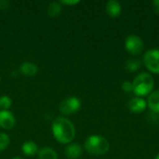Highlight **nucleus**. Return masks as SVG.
<instances>
[{
  "instance_id": "nucleus-1",
  "label": "nucleus",
  "mask_w": 159,
  "mask_h": 159,
  "mask_svg": "<svg viewBox=\"0 0 159 159\" xmlns=\"http://www.w3.org/2000/svg\"><path fill=\"white\" fill-rule=\"evenodd\" d=\"M51 129L56 141L62 144L71 143L75 137L74 124L63 116H59L53 120Z\"/></svg>"
},
{
  "instance_id": "nucleus-2",
  "label": "nucleus",
  "mask_w": 159,
  "mask_h": 159,
  "mask_svg": "<svg viewBox=\"0 0 159 159\" xmlns=\"http://www.w3.org/2000/svg\"><path fill=\"white\" fill-rule=\"evenodd\" d=\"M132 92L137 97L143 98L144 96H149L153 92L155 87V79L152 75L143 72L134 78V80L132 81Z\"/></svg>"
},
{
  "instance_id": "nucleus-3",
  "label": "nucleus",
  "mask_w": 159,
  "mask_h": 159,
  "mask_svg": "<svg viewBox=\"0 0 159 159\" xmlns=\"http://www.w3.org/2000/svg\"><path fill=\"white\" fill-rule=\"evenodd\" d=\"M84 148L89 154L92 156H103L109 151L110 143L104 137L99 135H91L86 140Z\"/></svg>"
},
{
  "instance_id": "nucleus-4",
  "label": "nucleus",
  "mask_w": 159,
  "mask_h": 159,
  "mask_svg": "<svg viewBox=\"0 0 159 159\" xmlns=\"http://www.w3.org/2000/svg\"><path fill=\"white\" fill-rule=\"evenodd\" d=\"M143 64L153 74H159V49H148L143 55Z\"/></svg>"
},
{
  "instance_id": "nucleus-5",
  "label": "nucleus",
  "mask_w": 159,
  "mask_h": 159,
  "mask_svg": "<svg viewBox=\"0 0 159 159\" xmlns=\"http://www.w3.org/2000/svg\"><path fill=\"white\" fill-rule=\"evenodd\" d=\"M81 108V102L76 97H70L61 102L59 105L60 112L64 116H71L78 112Z\"/></svg>"
},
{
  "instance_id": "nucleus-6",
  "label": "nucleus",
  "mask_w": 159,
  "mask_h": 159,
  "mask_svg": "<svg viewBox=\"0 0 159 159\" xmlns=\"http://www.w3.org/2000/svg\"><path fill=\"white\" fill-rule=\"evenodd\" d=\"M125 48L129 53L137 56L143 52L144 45L140 36L136 34H129L125 40Z\"/></svg>"
},
{
  "instance_id": "nucleus-7",
  "label": "nucleus",
  "mask_w": 159,
  "mask_h": 159,
  "mask_svg": "<svg viewBox=\"0 0 159 159\" xmlns=\"http://www.w3.org/2000/svg\"><path fill=\"white\" fill-rule=\"evenodd\" d=\"M129 110L133 114H141L144 112L147 107V102L141 97H134L132 98L128 104Z\"/></svg>"
},
{
  "instance_id": "nucleus-8",
  "label": "nucleus",
  "mask_w": 159,
  "mask_h": 159,
  "mask_svg": "<svg viewBox=\"0 0 159 159\" xmlns=\"http://www.w3.org/2000/svg\"><path fill=\"white\" fill-rule=\"evenodd\" d=\"M16 124L15 116L8 110L0 111V127L4 129H11Z\"/></svg>"
},
{
  "instance_id": "nucleus-9",
  "label": "nucleus",
  "mask_w": 159,
  "mask_h": 159,
  "mask_svg": "<svg viewBox=\"0 0 159 159\" xmlns=\"http://www.w3.org/2000/svg\"><path fill=\"white\" fill-rule=\"evenodd\" d=\"M105 10H106V13L110 17L117 18L122 12V7H121V5H120V3L118 1L110 0V1H108L106 3Z\"/></svg>"
},
{
  "instance_id": "nucleus-10",
  "label": "nucleus",
  "mask_w": 159,
  "mask_h": 159,
  "mask_svg": "<svg viewBox=\"0 0 159 159\" xmlns=\"http://www.w3.org/2000/svg\"><path fill=\"white\" fill-rule=\"evenodd\" d=\"M65 156L68 159L79 158L83 154V149L79 144L76 143H69L65 148Z\"/></svg>"
},
{
  "instance_id": "nucleus-11",
  "label": "nucleus",
  "mask_w": 159,
  "mask_h": 159,
  "mask_svg": "<svg viewBox=\"0 0 159 159\" xmlns=\"http://www.w3.org/2000/svg\"><path fill=\"white\" fill-rule=\"evenodd\" d=\"M147 106L154 113L159 114V89L153 91L147 99Z\"/></svg>"
},
{
  "instance_id": "nucleus-12",
  "label": "nucleus",
  "mask_w": 159,
  "mask_h": 159,
  "mask_svg": "<svg viewBox=\"0 0 159 159\" xmlns=\"http://www.w3.org/2000/svg\"><path fill=\"white\" fill-rule=\"evenodd\" d=\"M37 71H38L37 65L33 62L26 61L20 65V72L26 76H33L37 73Z\"/></svg>"
},
{
  "instance_id": "nucleus-13",
  "label": "nucleus",
  "mask_w": 159,
  "mask_h": 159,
  "mask_svg": "<svg viewBox=\"0 0 159 159\" xmlns=\"http://www.w3.org/2000/svg\"><path fill=\"white\" fill-rule=\"evenodd\" d=\"M21 151L23 152V154L25 156L28 157H33L34 156L36 153H38V147L37 144L34 142L32 141H28L26 143H24L21 146Z\"/></svg>"
},
{
  "instance_id": "nucleus-14",
  "label": "nucleus",
  "mask_w": 159,
  "mask_h": 159,
  "mask_svg": "<svg viewBox=\"0 0 159 159\" xmlns=\"http://www.w3.org/2000/svg\"><path fill=\"white\" fill-rule=\"evenodd\" d=\"M39 159H58L57 153L50 147H43L38 151Z\"/></svg>"
},
{
  "instance_id": "nucleus-15",
  "label": "nucleus",
  "mask_w": 159,
  "mask_h": 159,
  "mask_svg": "<svg viewBox=\"0 0 159 159\" xmlns=\"http://www.w3.org/2000/svg\"><path fill=\"white\" fill-rule=\"evenodd\" d=\"M142 67V61L137 58H130L125 63V68L129 72H136Z\"/></svg>"
},
{
  "instance_id": "nucleus-16",
  "label": "nucleus",
  "mask_w": 159,
  "mask_h": 159,
  "mask_svg": "<svg viewBox=\"0 0 159 159\" xmlns=\"http://www.w3.org/2000/svg\"><path fill=\"white\" fill-rule=\"evenodd\" d=\"M61 10H62V7L60 2H52L48 5V14L50 17H57L61 14Z\"/></svg>"
},
{
  "instance_id": "nucleus-17",
  "label": "nucleus",
  "mask_w": 159,
  "mask_h": 159,
  "mask_svg": "<svg viewBox=\"0 0 159 159\" xmlns=\"http://www.w3.org/2000/svg\"><path fill=\"white\" fill-rule=\"evenodd\" d=\"M11 104H12V101L8 96L4 95V96L0 97V109H1V111L8 110L11 107Z\"/></svg>"
},
{
  "instance_id": "nucleus-18",
  "label": "nucleus",
  "mask_w": 159,
  "mask_h": 159,
  "mask_svg": "<svg viewBox=\"0 0 159 159\" xmlns=\"http://www.w3.org/2000/svg\"><path fill=\"white\" fill-rule=\"evenodd\" d=\"M9 142H10V139L8 135L4 132H0V152L7 149V147L9 144Z\"/></svg>"
},
{
  "instance_id": "nucleus-19",
  "label": "nucleus",
  "mask_w": 159,
  "mask_h": 159,
  "mask_svg": "<svg viewBox=\"0 0 159 159\" xmlns=\"http://www.w3.org/2000/svg\"><path fill=\"white\" fill-rule=\"evenodd\" d=\"M122 89L126 92H132L133 91V86H132V82L129 81H125L122 84Z\"/></svg>"
},
{
  "instance_id": "nucleus-20",
  "label": "nucleus",
  "mask_w": 159,
  "mask_h": 159,
  "mask_svg": "<svg viewBox=\"0 0 159 159\" xmlns=\"http://www.w3.org/2000/svg\"><path fill=\"white\" fill-rule=\"evenodd\" d=\"M10 7V2L7 0H0V9L7 10Z\"/></svg>"
},
{
  "instance_id": "nucleus-21",
  "label": "nucleus",
  "mask_w": 159,
  "mask_h": 159,
  "mask_svg": "<svg viewBox=\"0 0 159 159\" xmlns=\"http://www.w3.org/2000/svg\"><path fill=\"white\" fill-rule=\"evenodd\" d=\"M80 1L79 0H63V1H60L61 5H67V6H73V5H76L78 4Z\"/></svg>"
},
{
  "instance_id": "nucleus-22",
  "label": "nucleus",
  "mask_w": 159,
  "mask_h": 159,
  "mask_svg": "<svg viewBox=\"0 0 159 159\" xmlns=\"http://www.w3.org/2000/svg\"><path fill=\"white\" fill-rule=\"evenodd\" d=\"M152 6H153V9L155 11L156 14L159 15V0H155L152 2Z\"/></svg>"
},
{
  "instance_id": "nucleus-23",
  "label": "nucleus",
  "mask_w": 159,
  "mask_h": 159,
  "mask_svg": "<svg viewBox=\"0 0 159 159\" xmlns=\"http://www.w3.org/2000/svg\"><path fill=\"white\" fill-rule=\"evenodd\" d=\"M12 159H22V158H20V157H13Z\"/></svg>"
},
{
  "instance_id": "nucleus-24",
  "label": "nucleus",
  "mask_w": 159,
  "mask_h": 159,
  "mask_svg": "<svg viewBox=\"0 0 159 159\" xmlns=\"http://www.w3.org/2000/svg\"><path fill=\"white\" fill-rule=\"evenodd\" d=\"M156 159H159V154L157 155V157H156Z\"/></svg>"
},
{
  "instance_id": "nucleus-25",
  "label": "nucleus",
  "mask_w": 159,
  "mask_h": 159,
  "mask_svg": "<svg viewBox=\"0 0 159 159\" xmlns=\"http://www.w3.org/2000/svg\"><path fill=\"white\" fill-rule=\"evenodd\" d=\"M0 79H1V78H0Z\"/></svg>"
}]
</instances>
